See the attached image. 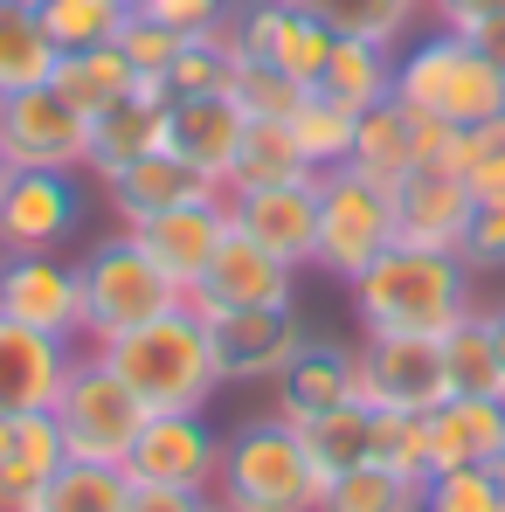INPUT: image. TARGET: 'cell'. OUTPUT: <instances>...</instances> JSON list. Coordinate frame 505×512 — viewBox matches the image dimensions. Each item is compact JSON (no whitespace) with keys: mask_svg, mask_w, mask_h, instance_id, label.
<instances>
[{"mask_svg":"<svg viewBox=\"0 0 505 512\" xmlns=\"http://www.w3.org/2000/svg\"><path fill=\"white\" fill-rule=\"evenodd\" d=\"M471 263L457 250H416L388 243L360 277H353V312L367 333H409V340H443L478 312L471 298Z\"/></svg>","mask_w":505,"mask_h":512,"instance_id":"obj_1","label":"cell"},{"mask_svg":"<svg viewBox=\"0 0 505 512\" xmlns=\"http://www.w3.org/2000/svg\"><path fill=\"white\" fill-rule=\"evenodd\" d=\"M319 492H326V471L312 464L298 423H284L277 409L222 436L215 512H319Z\"/></svg>","mask_w":505,"mask_h":512,"instance_id":"obj_2","label":"cell"},{"mask_svg":"<svg viewBox=\"0 0 505 512\" xmlns=\"http://www.w3.org/2000/svg\"><path fill=\"white\" fill-rule=\"evenodd\" d=\"M97 353L118 367V381H125L153 416H160V409H208V395L222 388L194 305H173V312H160V319H146V326L104 340Z\"/></svg>","mask_w":505,"mask_h":512,"instance_id":"obj_3","label":"cell"},{"mask_svg":"<svg viewBox=\"0 0 505 512\" xmlns=\"http://www.w3.org/2000/svg\"><path fill=\"white\" fill-rule=\"evenodd\" d=\"M395 97L464 132V125L505 111V77L471 35L429 28V35H416V42L395 49Z\"/></svg>","mask_w":505,"mask_h":512,"instance_id":"obj_4","label":"cell"},{"mask_svg":"<svg viewBox=\"0 0 505 512\" xmlns=\"http://www.w3.org/2000/svg\"><path fill=\"white\" fill-rule=\"evenodd\" d=\"M77 284H84V340H97V346L132 333V326H146V319H160V312H173V305H187V291L132 243V229L90 243L77 256Z\"/></svg>","mask_w":505,"mask_h":512,"instance_id":"obj_5","label":"cell"},{"mask_svg":"<svg viewBox=\"0 0 505 512\" xmlns=\"http://www.w3.org/2000/svg\"><path fill=\"white\" fill-rule=\"evenodd\" d=\"M146 416H153V409L118 381V367H111L97 346L70 360L63 395H56V423H63L70 457H90V464H125V450H132V436H139Z\"/></svg>","mask_w":505,"mask_h":512,"instance_id":"obj_6","label":"cell"},{"mask_svg":"<svg viewBox=\"0 0 505 512\" xmlns=\"http://www.w3.org/2000/svg\"><path fill=\"white\" fill-rule=\"evenodd\" d=\"M395 243V208H388V187L367 180L360 167H333L319 173V270L353 284L374 256Z\"/></svg>","mask_w":505,"mask_h":512,"instance_id":"obj_7","label":"cell"},{"mask_svg":"<svg viewBox=\"0 0 505 512\" xmlns=\"http://www.w3.org/2000/svg\"><path fill=\"white\" fill-rule=\"evenodd\" d=\"M0 153L21 173H84L90 160V118L56 84L0 97Z\"/></svg>","mask_w":505,"mask_h":512,"instance_id":"obj_8","label":"cell"},{"mask_svg":"<svg viewBox=\"0 0 505 512\" xmlns=\"http://www.w3.org/2000/svg\"><path fill=\"white\" fill-rule=\"evenodd\" d=\"M201 333L215 353V374L222 388H270L291 353L312 340L298 305H250V312H201Z\"/></svg>","mask_w":505,"mask_h":512,"instance_id":"obj_9","label":"cell"},{"mask_svg":"<svg viewBox=\"0 0 505 512\" xmlns=\"http://www.w3.org/2000/svg\"><path fill=\"white\" fill-rule=\"evenodd\" d=\"M222 471V436L208 429L201 409H160L146 416L132 450H125V478L132 485H173V492H215Z\"/></svg>","mask_w":505,"mask_h":512,"instance_id":"obj_10","label":"cell"},{"mask_svg":"<svg viewBox=\"0 0 505 512\" xmlns=\"http://www.w3.org/2000/svg\"><path fill=\"white\" fill-rule=\"evenodd\" d=\"M353 360H360V402H367V409H409V416H429V409L450 395L443 340L367 333V340L353 346Z\"/></svg>","mask_w":505,"mask_h":512,"instance_id":"obj_11","label":"cell"},{"mask_svg":"<svg viewBox=\"0 0 505 512\" xmlns=\"http://www.w3.org/2000/svg\"><path fill=\"white\" fill-rule=\"evenodd\" d=\"M450 146H457V125H443V118H429L416 104L388 97V104L360 111V132H353V160L346 167H360L367 180L395 187L409 167H436V160L450 167Z\"/></svg>","mask_w":505,"mask_h":512,"instance_id":"obj_12","label":"cell"},{"mask_svg":"<svg viewBox=\"0 0 505 512\" xmlns=\"http://www.w3.org/2000/svg\"><path fill=\"white\" fill-rule=\"evenodd\" d=\"M0 312L35 326V333H56V340H84V284H77V263L56 250H14L0 256Z\"/></svg>","mask_w":505,"mask_h":512,"instance_id":"obj_13","label":"cell"},{"mask_svg":"<svg viewBox=\"0 0 505 512\" xmlns=\"http://www.w3.org/2000/svg\"><path fill=\"white\" fill-rule=\"evenodd\" d=\"M291 291H298V270L229 222L222 250L208 256L201 284L187 291V305L194 312H250V305H291Z\"/></svg>","mask_w":505,"mask_h":512,"instance_id":"obj_14","label":"cell"},{"mask_svg":"<svg viewBox=\"0 0 505 512\" xmlns=\"http://www.w3.org/2000/svg\"><path fill=\"white\" fill-rule=\"evenodd\" d=\"M84 180L77 173H14L0 194V256L56 250L84 229Z\"/></svg>","mask_w":505,"mask_h":512,"instance_id":"obj_15","label":"cell"},{"mask_svg":"<svg viewBox=\"0 0 505 512\" xmlns=\"http://www.w3.org/2000/svg\"><path fill=\"white\" fill-rule=\"evenodd\" d=\"M229 222L243 236H256L270 256H284L291 270H312V256H319V173L284 180V187H236Z\"/></svg>","mask_w":505,"mask_h":512,"instance_id":"obj_16","label":"cell"},{"mask_svg":"<svg viewBox=\"0 0 505 512\" xmlns=\"http://www.w3.org/2000/svg\"><path fill=\"white\" fill-rule=\"evenodd\" d=\"M167 104H173V90L160 84V77H139L118 104H104V111L90 118V160H84V173L118 180L125 167L167 153Z\"/></svg>","mask_w":505,"mask_h":512,"instance_id":"obj_17","label":"cell"},{"mask_svg":"<svg viewBox=\"0 0 505 512\" xmlns=\"http://www.w3.org/2000/svg\"><path fill=\"white\" fill-rule=\"evenodd\" d=\"M222 236H229V194H201V201L167 208V215L132 222V243L153 256V263L167 270L180 291H194V284H201L208 256L222 250Z\"/></svg>","mask_w":505,"mask_h":512,"instance_id":"obj_18","label":"cell"},{"mask_svg":"<svg viewBox=\"0 0 505 512\" xmlns=\"http://www.w3.org/2000/svg\"><path fill=\"white\" fill-rule=\"evenodd\" d=\"M388 208H395V243H416V250H457L464 236V215H471V187L457 167H409L388 187Z\"/></svg>","mask_w":505,"mask_h":512,"instance_id":"obj_19","label":"cell"},{"mask_svg":"<svg viewBox=\"0 0 505 512\" xmlns=\"http://www.w3.org/2000/svg\"><path fill=\"white\" fill-rule=\"evenodd\" d=\"M70 360H77V346H70V340L35 333V326H21V319L0 312V416L56 409Z\"/></svg>","mask_w":505,"mask_h":512,"instance_id":"obj_20","label":"cell"},{"mask_svg":"<svg viewBox=\"0 0 505 512\" xmlns=\"http://www.w3.org/2000/svg\"><path fill=\"white\" fill-rule=\"evenodd\" d=\"M243 132H250V118L236 111L229 90H215V97H173L167 104V153L187 160L194 173H208L215 187H229Z\"/></svg>","mask_w":505,"mask_h":512,"instance_id":"obj_21","label":"cell"},{"mask_svg":"<svg viewBox=\"0 0 505 512\" xmlns=\"http://www.w3.org/2000/svg\"><path fill=\"white\" fill-rule=\"evenodd\" d=\"M339 402H360V360H353V346H339V340H305L291 353V367L270 381V409L284 423L326 416Z\"/></svg>","mask_w":505,"mask_h":512,"instance_id":"obj_22","label":"cell"},{"mask_svg":"<svg viewBox=\"0 0 505 512\" xmlns=\"http://www.w3.org/2000/svg\"><path fill=\"white\" fill-rule=\"evenodd\" d=\"M505 450V402L499 395H443L429 409V471L492 464Z\"/></svg>","mask_w":505,"mask_h":512,"instance_id":"obj_23","label":"cell"},{"mask_svg":"<svg viewBox=\"0 0 505 512\" xmlns=\"http://www.w3.org/2000/svg\"><path fill=\"white\" fill-rule=\"evenodd\" d=\"M104 194H111L118 222L132 229V222H146V215H167L180 201H201V194H222V187H215L208 173H194L187 160H173V153H153V160L125 167L118 180H104Z\"/></svg>","mask_w":505,"mask_h":512,"instance_id":"obj_24","label":"cell"},{"mask_svg":"<svg viewBox=\"0 0 505 512\" xmlns=\"http://www.w3.org/2000/svg\"><path fill=\"white\" fill-rule=\"evenodd\" d=\"M70 464V443H63V423L56 409H28V416H0V471L28 492H42L56 471Z\"/></svg>","mask_w":505,"mask_h":512,"instance_id":"obj_25","label":"cell"},{"mask_svg":"<svg viewBox=\"0 0 505 512\" xmlns=\"http://www.w3.org/2000/svg\"><path fill=\"white\" fill-rule=\"evenodd\" d=\"M312 90H326L346 111H374V104L395 97V49H381V42H333V56H326Z\"/></svg>","mask_w":505,"mask_h":512,"instance_id":"obj_26","label":"cell"},{"mask_svg":"<svg viewBox=\"0 0 505 512\" xmlns=\"http://www.w3.org/2000/svg\"><path fill=\"white\" fill-rule=\"evenodd\" d=\"M56 56H63V49H56V35L42 28V14L0 0V97L49 84V77H56Z\"/></svg>","mask_w":505,"mask_h":512,"instance_id":"obj_27","label":"cell"},{"mask_svg":"<svg viewBox=\"0 0 505 512\" xmlns=\"http://www.w3.org/2000/svg\"><path fill=\"white\" fill-rule=\"evenodd\" d=\"M49 84L63 90L84 118H97L104 104H118L125 90L139 84V70L125 63L118 42H104V49H70V56H56V77H49Z\"/></svg>","mask_w":505,"mask_h":512,"instance_id":"obj_28","label":"cell"},{"mask_svg":"<svg viewBox=\"0 0 505 512\" xmlns=\"http://www.w3.org/2000/svg\"><path fill=\"white\" fill-rule=\"evenodd\" d=\"M284 180H312L298 139H291V125H284V118H250V132H243V146H236V167H229V187H222V194H236V187H284Z\"/></svg>","mask_w":505,"mask_h":512,"instance_id":"obj_29","label":"cell"},{"mask_svg":"<svg viewBox=\"0 0 505 512\" xmlns=\"http://www.w3.org/2000/svg\"><path fill=\"white\" fill-rule=\"evenodd\" d=\"M284 125H291V139H298V153H305V167H312V173H333V167H346V160H353L360 111L333 104L326 90H305V97H298V111H291Z\"/></svg>","mask_w":505,"mask_h":512,"instance_id":"obj_30","label":"cell"},{"mask_svg":"<svg viewBox=\"0 0 505 512\" xmlns=\"http://www.w3.org/2000/svg\"><path fill=\"white\" fill-rule=\"evenodd\" d=\"M298 436H305V450H312V464L326 478L353 471V464H374V409L367 402H339L326 416H305Z\"/></svg>","mask_w":505,"mask_h":512,"instance_id":"obj_31","label":"cell"},{"mask_svg":"<svg viewBox=\"0 0 505 512\" xmlns=\"http://www.w3.org/2000/svg\"><path fill=\"white\" fill-rule=\"evenodd\" d=\"M305 7L333 28L339 42H381V49H402L429 0H305Z\"/></svg>","mask_w":505,"mask_h":512,"instance_id":"obj_32","label":"cell"},{"mask_svg":"<svg viewBox=\"0 0 505 512\" xmlns=\"http://www.w3.org/2000/svg\"><path fill=\"white\" fill-rule=\"evenodd\" d=\"M319 512H422V485L388 464H353V471L326 478Z\"/></svg>","mask_w":505,"mask_h":512,"instance_id":"obj_33","label":"cell"},{"mask_svg":"<svg viewBox=\"0 0 505 512\" xmlns=\"http://www.w3.org/2000/svg\"><path fill=\"white\" fill-rule=\"evenodd\" d=\"M125 499H132L125 464H90V457H70V464L42 485V506H35V512H125Z\"/></svg>","mask_w":505,"mask_h":512,"instance_id":"obj_34","label":"cell"},{"mask_svg":"<svg viewBox=\"0 0 505 512\" xmlns=\"http://www.w3.org/2000/svg\"><path fill=\"white\" fill-rule=\"evenodd\" d=\"M443 374H450V395H499V402H505L499 346H492V333H485L478 312H471L464 326L443 333Z\"/></svg>","mask_w":505,"mask_h":512,"instance_id":"obj_35","label":"cell"},{"mask_svg":"<svg viewBox=\"0 0 505 512\" xmlns=\"http://www.w3.org/2000/svg\"><path fill=\"white\" fill-rule=\"evenodd\" d=\"M333 28L305 7V0H284V21H277V42H270V63L291 77V84H319V70H326V56H333Z\"/></svg>","mask_w":505,"mask_h":512,"instance_id":"obj_36","label":"cell"},{"mask_svg":"<svg viewBox=\"0 0 505 512\" xmlns=\"http://www.w3.org/2000/svg\"><path fill=\"white\" fill-rule=\"evenodd\" d=\"M42 14V28L56 35V49L70 56V49H104V42H118V28H125V0H42L35 7Z\"/></svg>","mask_w":505,"mask_h":512,"instance_id":"obj_37","label":"cell"},{"mask_svg":"<svg viewBox=\"0 0 505 512\" xmlns=\"http://www.w3.org/2000/svg\"><path fill=\"white\" fill-rule=\"evenodd\" d=\"M236 70H243V56H236L229 35L215 28V35L180 42V56H173V70H167V90L173 97H215V90L236 84Z\"/></svg>","mask_w":505,"mask_h":512,"instance_id":"obj_38","label":"cell"},{"mask_svg":"<svg viewBox=\"0 0 505 512\" xmlns=\"http://www.w3.org/2000/svg\"><path fill=\"white\" fill-rule=\"evenodd\" d=\"M422 512H505V485L492 464H457L422 478Z\"/></svg>","mask_w":505,"mask_h":512,"instance_id":"obj_39","label":"cell"},{"mask_svg":"<svg viewBox=\"0 0 505 512\" xmlns=\"http://www.w3.org/2000/svg\"><path fill=\"white\" fill-rule=\"evenodd\" d=\"M450 167L464 173V187H471V194H505V111H499V118H478V125H464V132H457Z\"/></svg>","mask_w":505,"mask_h":512,"instance_id":"obj_40","label":"cell"},{"mask_svg":"<svg viewBox=\"0 0 505 512\" xmlns=\"http://www.w3.org/2000/svg\"><path fill=\"white\" fill-rule=\"evenodd\" d=\"M374 464L402 471V478H429V416L409 409H374Z\"/></svg>","mask_w":505,"mask_h":512,"instance_id":"obj_41","label":"cell"},{"mask_svg":"<svg viewBox=\"0 0 505 512\" xmlns=\"http://www.w3.org/2000/svg\"><path fill=\"white\" fill-rule=\"evenodd\" d=\"M229 97H236V111H243V118H291V111H298V97H305V84H291L277 63H243V70H236V84H229Z\"/></svg>","mask_w":505,"mask_h":512,"instance_id":"obj_42","label":"cell"},{"mask_svg":"<svg viewBox=\"0 0 505 512\" xmlns=\"http://www.w3.org/2000/svg\"><path fill=\"white\" fill-rule=\"evenodd\" d=\"M457 256H464L471 270H505V194H471Z\"/></svg>","mask_w":505,"mask_h":512,"instance_id":"obj_43","label":"cell"},{"mask_svg":"<svg viewBox=\"0 0 505 512\" xmlns=\"http://www.w3.org/2000/svg\"><path fill=\"white\" fill-rule=\"evenodd\" d=\"M118 49H125V63L139 70V77H160L167 84L173 56H180V35L160 28L153 14H125V28H118Z\"/></svg>","mask_w":505,"mask_h":512,"instance_id":"obj_44","label":"cell"},{"mask_svg":"<svg viewBox=\"0 0 505 512\" xmlns=\"http://www.w3.org/2000/svg\"><path fill=\"white\" fill-rule=\"evenodd\" d=\"M132 14H153V21H160V28H173L180 42H194V35H215V28H229L236 0H139Z\"/></svg>","mask_w":505,"mask_h":512,"instance_id":"obj_45","label":"cell"},{"mask_svg":"<svg viewBox=\"0 0 505 512\" xmlns=\"http://www.w3.org/2000/svg\"><path fill=\"white\" fill-rule=\"evenodd\" d=\"M125 512H215V492H173V485H132Z\"/></svg>","mask_w":505,"mask_h":512,"instance_id":"obj_46","label":"cell"},{"mask_svg":"<svg viewBox=\"0 0 505 512\" xmlns=\"http://www.w3.org/2000/svg\"><path fill=\"white\" fill-rule=\"evenodd\" d=\"M429 14H436V28L478 35L485 21H499V14H505V0H429Z\"/></svg>","mask_w":505,"mask_h":512,"instance_id":"obj_47","label":"cell"},{"mask_svg":"<svg viewBox=\"0 0 505 512\" xmlns=\"http://www.w3.org/2000/svg\"><path fill=\"white\" fill-rule=\"evenodd\" d=\"M35 506H42V492H28V485H14L0 471V512H35Z\"/></svg>","mask_w":505,"mask_h":512,"instance_id":"obj_48","label":"cell"},{"mask_svg":"<svg viewBox=\"0 0 505 512\" xmlns=\"http://www.w3.org/2000/svg\"><path fill=\"white\" fill-rule=\"evenodd\" d=\"M471 42H478V49H485V56L499 63V77H505V14H499V21H485V28H478Z\"/></svg>","mask_w":505,"mask_h":512,"instance_id":"obj_49","label":"cell"},{"mask_svg":"<svg viewBox=\"0 0 505 512\" xmlns=\"http://www.w3.org/2000/svg\"><path fill=\"white\" fill-rule=\"evenodd\" d=\"M478 319H485V333H492V346H499V367H505V298L478 305Z\"/></svg>","mask_w":505,"mask_h":512,"instance_id":"obj_50","label":"cell"},{"mask_svg":"<svg viewBox=\"0 0 505 512\" xmlns=\"http://www.w3.org/2000/svg\"><path fill=\"white\" fill-rule=\"evenodd\" d=\"M14 173H21V167H14V160L0 153V194H7V180H14Z\"/></svg>","mask_w":505,"mask_h":512,"instance_id":"obj_51","label":"cell"},{"mask_svg":"<svg viewBox=\"0 0 505 512\" xmlns=\"http://www.w3.org/2000/svg\"><path fill=\"white\" fill-rule=\"evenodd\" d=\"M492 478H499V485H505V450H499V457H492Z\"/></svg>","mask_w":505,"mask_h":512,"instance_id":"obj_52","label":"cell"},{"mask_svg":"<svg viewBox=\"0 0 505 512\" xmlns=\"http://www.w3.org/2000/svg\"><path fill=\"white\" fill-rule=\"evenodd\" d=\"M14 7H42V0H14Z\"/></svg>","mask_w":505,"mask_h":512,"instance_id":"obj_53","label":"cell"},{"mask_svg":"<svg viewBox=\"0 0 505 512\" xmlns=\"http://www.w3.org/2000/svg\"><path fill=\"white\" fill-rule=\"evenodd\" d=\"M125 7H139V0H125Z\"/></svg>","mask_w":505,"mask_h":512,"instance_id":"obj_54","label":"cell"}]
</instances>
